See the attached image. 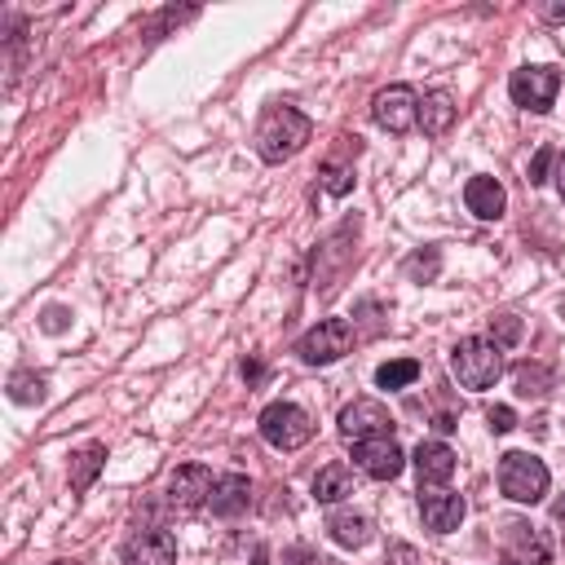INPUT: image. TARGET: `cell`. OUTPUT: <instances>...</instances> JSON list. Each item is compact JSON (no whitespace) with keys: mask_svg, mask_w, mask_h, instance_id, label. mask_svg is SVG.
Masks as SVG:
<instances>
[{"mask_svg":"<svg viewBox=\"0 0 565 565\" xmlns=\"http://www.w3.org/2000/svg\"><path fill=\"white\" fill-rule=\"evenodd\" d=\"M371 119H375L384 132H393V137L411 132V128L419 124V97H415V88H406V84L380 88L375 102H371Z\"/></svg>","mask_w":565,"mask_h":565,"instance_id":"obj_7","label":"cell"},{"mask_svg":"<svg viewBox=\"0 0 565 565\" xmlns=\"http://www.w3.org/2000/svg\"><path fill=\"white\" fill-rule=\"evenodd\" d=\"M322 565H335V561H322Z\"/></svg>","mask_w":565,"mask_h":565,"instance_id":"obj_37","label":"cell"},{"mask_svg":"<svg viewBox=\"0 0 565 565\" xmlns=\"http://www.w3.org/2000/svg\"><path fill=\"white\" fill-rule=\"evenodd\" d=\"M327 530H331V539H335L340 547H362V543H371V516H362V512H331V516H327Z\"/></svg>","mask_w":565,"mask_h":565,"instance_id":"obj_20","label":"cell"},{"mask_svg":"<svg viewBox=\"0 0 565 565\" xmlns=\"http://www.w3.org/2000/svg\"><path fill=\"white\" fill-rule=\"evenodd\" d=\"M415 472H419V486H446L455 477V450L446 441H419Z\"/></svg>","mask_w":565,"mask_h":565,"instance_id":"obj_13","label":"cell"},{"mask_svg":"<svg viewBox=\"0 0 565 565\" xmlns=\"http://www.w3.org/2000/svg\"><path fill=\"white\" fill-rule=\"evenodd\" d=\"M212 486L216 481H212V472L203 463H181L172 472V481H168V503L181 508V512H194V508H203L212 499Z\"/></svg>","mask_w":565,"mask_h":565,"instance_id":"obj_10","label":"cell"},{"mask_svg":"<svg viewBox=\"0 0 565 565\" xmlns=\"http://www.w3.org/2000/svg\"><path fill=\"white\" fill-rule=\"evenodd\" d=\"M344 494H353V468L349 463H327V468H318V477H313V499L318 503H340Z\"/></svg>","mask_w":565,"mask_h":565,"instance_id":"obj_18","label":"cell"},{"mask_svg":"<svg viewBox=\"0 0 565 565\" xmlns=\"http://www.w3.org/2000/svg\"><path fill=\"white\" fill-rule=\"evenodd\" d=\"M552 159H556V150H552V146H539V154L530 159V172H525V181H530V185H543V181H547V168H552Z\"/></svg>","mask_w":565,"mask_h":565,"instance_id":"obj_26","label":"cell"},{"mask_svg":"<svg viewBox=\"0 0 565 565\" xmlns=\"http://www.w3.org/2000/svg\"><path fill=\"white\" fill-rule=\"evenodd\" d=\"M490 340L503 349V344H516L521 340V318H512V313H499V318H490Z\"/></svg>","mask_w":565,"mask_h":565,"instance_id":"obj_25","label":"cell"},{"mask_svg":"<svg viewBox=\"0 0 565 565\" xmlns=\"http://www.w3.org/2000/svg\"><path fill=\"white\" fill-rule=\"evenodd\" d=\"M450 366L459 375L463 388H490L499 375H503V353L494 340H481V335H468L455 344L450 353Z\"/></svg>","mask_w":565,"mask_h":565,"instance_id":"obj_3","label":"cell"},{"mask_svg":"<svg viewBox=\"0 0 565 565\" xmlns=\"http://www.w3.org/2000/svg\"><path fill=\"white\" fill-rule=\"evenodd\" d=\"M508 93H512L516 106L543 115V110H552V102L561 93V71H552V66H521V71H512Z\"/></svg>","mask_w":565,"mask_h":565,"instance_id":"obj_6","label":"cell"},{"mask_svg":"<svg viewBox=\"0 0 565 565\" xmlns=\"http://www.w3.org/2000/svg\"><path fill=\"white\" fill-rule=\"evenodd\" d=\"M406 274H411V278H433V274H437V256H433V252H428V256H424V252L411 256V260H406Z\"/></svg>","mask_w":565,"mask_h":565,"instance_id":"obj_27","label":"cell"},{"mask_svg":"<svg viewBox=\"0 0 565 565\" xmlns=\"http://www.w3.org/2000/svg\"><path fill=\"white\" fill-rule=\"evenodd\" d=\"M247 503H252V481H247L243 472L216 477L212 499H207V508H212L216 516H238V512H247Z\"/></svg>","mask_w":565,"mask_h":565,"instance_id":"obj_15","label":"cell"},{"mask_svg":"<svg viewBox=\"0 0 565 565\" xmlns=\"http://www.w3.org/2000/svg\"><path fill=\"white\" fill-rule=\"evenodd\" d=\"M124 565H177V539L168 530H141L124 543Z\"/></svg>","mask_w":565,"mask_h":565,"instance_id":"obj_12","label":"cell"},{"mask_svg":"<svg viewBox=\"0 0 565 565\" xmlns=\"http://www.w3.org/2000/svg\"><path fill=\"white\" fill-rule=\"evenodd\" d=\"M340 433H344L349 441L393 437V415H388L380 402H371V397H358V402H349V406L340 411Z\"/></svg>","mask_w":565,"mask_h":565,"instance_id":"obj_8","label":"cell"},{"mask_svg":"<svg viewBox=\"0 0 565 565\" xmlns=\"http://www.w3.org/2000/svg\"><path fill=\"white\" fill-rule=\"evenodd\" d=\"M503 565H543L547 561V543L539 539V534H530V525H521V521H512L508 525V543H503V556H499Z\"/></svg>","mask_w":565,"mask_h":565,"instance_id":"obj_16","label":"cell"},{"mask_svg":"<svg viewBox=\"0 0 565 565\" xmlns=\"http://www.w3.org/2000/svg\"><path fill=\"white\" fill-rule=\"evenodd\" d=\"M552 516H556V521H565V499H556V503H552Z\"/></svg>","mask_w":565,"mask_h":565,"instance_id":"obj_35","label":"cell"},{"mask_svg":"<svg viewBox=\"0 0 565 565\" xmlns=\"http://www.w3.org/2000/svg\"><path fill=\"white\" fill-rule=\"evenodd\" d=\"M102 468H106V446H102V441L79 446V450L71 455V490H88Z\"/></svg>","mask_w":565,"mask_h":565,"instance_id":"obj_19","label":"cell"},{"mask_svg":"<svg viewBox=\"0 0 565 565\" xmlns=\"http://www.w3.org/2000/svg\"><path fill=\"white\" fill-rule=\"evenodd\" d=\"M384 565H419V552L411 543H393L388 556H384Z\"/></svg>","mask_w":565,"mask_h":565,"instance_id":"obj_30","label":"cell"},{"mask_svg":"<svg viewBox=\"0 0 565 565\" xmlns=\"http://www.w3.org/2000/svg\"><path fill=\"white\" fill-rule=\"evenodd\" d=\"M353 459H358V468H362L366 477H375V481H393V477L406 468V455H402V446H397L393 437L353 441Z\"/></svg>","mask_w":565,"mask_h":565,"instance_id":"obj_9","label":"cell"},{"mask_svg":"<svg viewBox=\"0 0 565 565\" xmlns=\"http://www.w3.org/2000/svg\"><path fill=\"white\" fill-rule=\"evenodd\" d=\"M44 327H49V331H62V327H66V313H62V309H49V313H44Z\"/></svg>","mask_w":565,"mask_h":565,"instance_id":"obj_31","label":"cell"},{"mask_svg":"<svg viewBox=\"0 0 565 565\" xmlns=\"http://www.w3.org/2000/svg\"><path fill=\"white\" fill-rule=\"evenodd\" d=\"M313 137V119L296 106H269L256 124V150L265 163H282L296 150H305V141Z\"/></svg>","mask_w":565,"mask_h":565,"instance_id":"obj_1","label":"cell"},{"mask_svg":"<svg viewBox=\"0 0 565 565\" xmlns=\"http://www.w3.org/2000/svg\"><path fill=\"white\" fill-rule=\"evenodd\" d=\"M547 463L534 459L530 450H508L499 459V490L512 499V503H539L547 494Z\"/></svg>","mask_w":565,"mask_h":565,"instance_id":"obj_2","label":"cell"},{"mask_svg":"<svg viewBox=\"0 0 565 565\" xmlns=\"http://www.w3.org/2000/svg\"><path fill=\"white\" fill-rule=\"evenodd\" d=\"M243 375L247 380H260V362H243Z\"/></svg>","mask_w":565,"mask_h":565,"instance_id":"obj_33","label":"cell"},{"mask_svg":"<svg viewBox=\"0 0 565 565\" xmlns=\"http://www.w3.org/2000/svg\"><path fill=\"white\" fill-rule=\"evenodd\" d=\"M349 344H353V327H349L344 318H322L318 327H309V331L296 340V353H300V362H309V366H327V362H340V358L349 353Z\"/></svg>","mask_w":565,"mask_h":565,"instance_id":"obj_5","label":"cell"},{"mask_svg":"<svg viewBox=\"0 0 565 565\" xmlns=\"http://www.w3.org/2000/svg\"><path fill=\"white\" fill-rule=\"evenodd\" d=\"M419 516H424V525L433 534H450L463 521V499L455 490H428V486H419Z\"/></svg>","mask_w":565,"mask_h":565,"instance_id":"obj_11","label":"cell"},{"mask_svg":"<svg viewBox=\"0 0 565 565\" xmlns=\"http://www.w3.org/2000/svg\"><path fill=\"white\" fill-rule=\"evenodd\" d=\"M450 124H455V97L446 88L424 93V102H419V128L428 137H441V132H450Z\"/></svg>","mask_w":565,"mask_h":565,"instance_id":"obj_17","label":"cell"},{"mask_svg":"<svg viewBox=\"0 0 565 565\" xmlns=\"http://www.w3.org/2000/svg\"><path fill=\"white\" fill-rule=\"evenodd\" d=\"M556 190H561V199H565V154L556 159Z\"/></svg>","mask_w":565,"mask_h":565,"instance_id":"obj_32","label":"cell"},{"mask_svg":"<svg viewBox=\"0 0 565 565\" xmlns=\"http://www.w3.org/2000/svg\"><path fill=\"white\" fill-rule=\"evenodd\" d=\"M9 397H13L18 406H35V402H44V375H35V371H13V380H9Z\"/></svg>","mask_w":565,"mask_h":565,"instance_id":"obj_23","label":"cell"},{"mask_svg":"<svg viewBox=\"0 0 565 565\" xmlns=\"http://www.w3.org/2000/svg\"><path fill=\"white\" fill-rule=\"evenodd\" d=\"M53 565H75V561H53Z\"/></svg>","mask_w":565,"mask_h":565,"instance_id":"obj_36","label":"cell"},{"mask_svg":"<svg viewBox=\"0 0 565 565\" xmlns=\"http://www.w3.org/2000/svg\"><path fill=\"white\" fill-rule=\"evenodd\" d=\"M543 13H547V18H556V22H565V4H547Z\"/></svg>","mask_w":565,"mask_h":565,"instance_id":"obj_34","label":"cell"},{"mask_svg":"<svg viewBox=\"0 0 565 565\" xmlns=\"http://www.w3.org/2000/svg\"><path fill=\"white\" fill-rule=\"evenodd\" d=\"M322 190L335 194V199L349 194V190H353V168L340 163V159H327V163H322Z\"/></svg>","mask_w":565,"mask_h":565,"instance_id":"obj_24","label":"cell"},{"mask_svg":"<svg viewBox=\"0 0 565 565\" xmlns=\"http://www.w3.org/2000/svg\"><path fill=\"white\" fill-rule=\"evenodd\" d=\"M260 437L274 446V450H300L309 437H313V419L309 411H300L296 402H269L260 411Z\"/></svg>","mask_w":565,"mask_h":565,"instance_id":"obj_4","label":"cell"},{"mask_svg":"<svg viewBox=\"0 0 565 565\" xmlns=\"http://www.w3.org/2000/svg\"><path fill=\"white\" fill-rule=\"evenodd\" d=\"M282 565H322V556H318L313 547L296 543V547H287V552H282Z\"/></svg>","mask_w":565,"mask_h":565,"instance_id":"obj_29","label":"cell"},{"mask_svg":"<svg viewBox=\"0 0 565 565\" xmlns=\"http://www.w3.org/2000/svg\"><path fill=\"white\" fill-rule=\"evenodd\" d=\"M512 380H516V393H521V397H543V393L552 388V366H543V362H521V366L512 371Z\"/></svg>","mask_w":565,"mask_h":565,"instance_id":"obj_21","label":"cell"},{"mask_svg":"<svg viewBox=\"0 0 565 565\" xmlns=\"http://www.w3.org/2000/svg\"><path fill=\"white\" fill-rule=\"evenodd\" d=\"M463 203H468L472 216H481V221H499L503 207H508V194H503V185H499L494 177H472V181L463 185Z\"/></svg>","mask_w":565,"mask_h":565,"instance_id":"obj_14","label":"cell"},{"mask_svg":"<svg viewBox=\"0 0 565 565\" xmlns=\"http://www.w3.org/2000/svg\"><path fill=\"white\" fill-rule=\"evenodd\" d=\"M419 380V362L415 358H393V362H384L380 371H375V384L380 388H406V384H415Z\"/></svg>","mask_w":565,"mask_h":565,"instance_id":"obj_22","label":"cell"},{"mask_svg":"<svg viewBox=\"0 0 565 565\" xmlns=\"http://www.w3.org/2000/svg\"><path fill=\"white\" fill-rule=\"evenodd\" d=\"M486 419H490V428H494V433H512V428H516L512 406H490V411H486Z\"/></svg>","mask_w":565,"mask_h":565,"instance_id":"obj_28","label":"cell"}]
</instances>
